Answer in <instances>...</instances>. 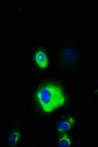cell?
<instances>
[{"label":"cell","mask_w":98,"mask_h":147,"mask_svg":"<svg viewBox=\"0 0 98 147\" xmlns=\"http://www.w3.org/2000/svg\"><path fill=\"white\" fill-rule=\"evenodd\" d=\"M36 98L45 112H52L64 105L66 97L62 88L55 84L41 87L36 93Z\"/></svg>","instance_id":"obj_1"},{"label":"cell","mask_w":98,"mask_h":147,"mask_svg":"<svg viewBox=\"0 0 98 147\" xmlns=\"http://www.w3.org/2000/svg\"><path fill=\"white\" fill-rule=\"evenodd\" d=\"M71 145V140L67 134H65L61 137L59 142L58 145L61 147H69Z\"/></svg>","instance_id":"obj_6"},{"label":"cell","mask_w":98,"mask_h":147,"mask_svg":"<svg viewBox=\"0 0 98 147\" xmlns=\"http://www.w3.org/2000/svg\"><path fill=\"white\" fill-rule=\"evenodd\" d=\"M75 120L73 117H70L68 120L61 122L57 125V130L61 133L68 131L73 126Z\"/></svg>","instance_id":"obj_3"},{"label":"cell","mask_w":98,"mask_h":147,"mask_svg":"<svg viewBox=\"0 0 98 147\" xmlns=\"http://www.w3.org/2000/svg\"><path fill=\"white\" fill-rule=\"evenodd\" d=\"M20 138V132L18 130H14L9 136V141L10 145L15 146L18 142Z\"/></svg>","instance_id":"obj_5"},{"label":"cell","mask_w":98,"mask_h":147,"mask_svg":"<svg viewBox=\"0 0 98 147\" xmlns=\"http://www.w3.org/2000/svg\"><path fill=\"white\" fill-rule=\"evenodd\" d=\"M63 57L66 61L71 63L76 60V54L71 49H67L63 52Z\"/></svg>","instance_id":"obj_4"},{"label":"cell","mask_w":98,"mask_h":147,"mask_svg":"<svg viewBox=\"0 0 98 147\" xmlns=\"http://www.w3.org/2000/svg\"><path fill=\"white\" fill-rule=\"evenodd\" d=\"M34 60L36 64L41 68H46L48 65V58L47 54L42 50L37 51L34 55Z\"/></svg>","instance_id":"obj_2"}]
</instances>
